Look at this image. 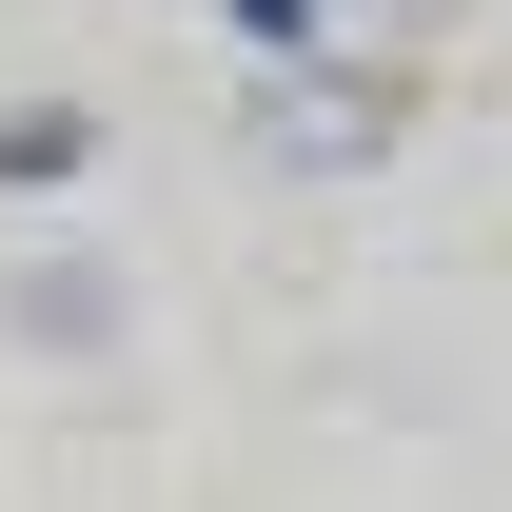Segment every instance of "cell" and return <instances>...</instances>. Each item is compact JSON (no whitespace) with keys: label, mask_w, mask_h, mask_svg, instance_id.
I'll return each mask as SVG.
<instances>
[{"label":"cell","mask_w":512,"mask_h":512,"mask_svg":"<svg viewBox=\"0 0 512 512\" xmlns=\"http://www.w3.org/2000/svg\"><path fill=\"white\" fill-rule=\"evenodd\" d=\"M237 138H256V178H375L394 138H414V79H394L375 40H335V60H276V79H256Z\"/></svg>","instance_id":"obj_1"},{"label":"cell","mask_w":512,"mask_h":512,"mask_svg":"<svg viewBox=\"0 0 512 512\" xmlns=\"http://www.w3.org/2000/svg\"><path fill=\"white\" fill-rule=\"evenodd\" d=\"M79 158H99L79 99H0V178H79Z\"/></svg>","instance_id":"obj_2"},{"label":"cell","mask_w":512,"mask_h":512,"mask_svg":"<svg viewBox=\"0 0 512 512\" xmlns=\"http://www.w3.org/2000/svg\"><path fill=\"white\" fill-rule=\"evenodd\" d=\"M335 40H375V60H414V40H453V20H473V0H316Z\"/></svg>","instance_id":"obj_3"},{"label":"cell","mask_w":512,"mask_h":512,"mask_svg":"<svg viewBox=\"0 0 512 512\" xmlns=\"http://www.w3.org/2000/svg\"><path fill=\"white\" fill-rule=\"evenodd\" d=\"M20 335H79V355H99V335H119V296H99V276H20Z\"/></svg>","instance_id":"obj_4"}]
</instances>
